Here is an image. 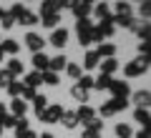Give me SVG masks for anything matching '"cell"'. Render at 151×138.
Listing matches in <instances>:
<instances>
[{
    "label": "cell",
    "mask_w": 151,
    "mask_h": 138,
    "mask_svg": "<svg viewBox=\"0 0 151 138\" xmlns=\"http://www.w3.org/2000/svg\"><path fill=\"white\" fill-rule=\"evenodd\" d=\"M126 106H129V103L121 101V98H111V101H106L101 108H98V113H101V118H111V116H116L119 111H124Z\"/></svg>",
    "instance_id": "obj_1"
},
{
    "label": "cell",
    "mask_w": 151,
    "mask_h": 138,
    "mask_svg": "<svg viewBox=\"0 0 151 138\" xmlns=\"http://www.w3.org/2000/svg\"><path fill=\"white\" fill-rule=\"evenodd\" d=\"M146 68H149V55H141V58L131 60V63L126 65V68H124V73L129 75V78H136V75L146 73Z\"/></svg>",
    "instance_id": "obj_2"
},
{
    "label": "cell",
    "mask_w": 151,
    "mask_h": 138,
    "mask_svg": "<svg viewBox=\"0 0 151 138\" xmlns=\"http://www.w3.org/2000/svg\"><path fill=\"white\" fill-rule=\"evenodd\" d=\"M76 28H78V40H81V45H88L93 40V23L88 18H83V20H78Z\"/></svg>",
    "instance_id": "obj_3"
},
{
    "label": "cell",
    "mask_w": 151,
    "mask_h": 138,
    "mask_svg": "<svg viewBox=\"0 0 151 138\" xmlns=\"http://www.w3.org/2000/svg\"><path fill=\"white\" fill-rule=\"evenodd\" d=\"M113 23L111 20H101L98 25H93V40L96 43H103V38H108V35H113Z\"/></svg>",
    "instance_id": "obj_4"
},
{
    "label": "cell",
    "mask_w": 151,
    "mask_h": 138,
    "mask_svg": "<svg viewBox=\"0 0 151 138\" xmlns=\"http://www.w3.org/2000/svg\"><path fill=\"white\" fill-rule=\"evenodd\" d=\"M63 111H65L63 106H48L38 118H40V121H45V123H58L60 116H63Z\"/></svg>",
    "instance_id": "obj_5"
},
{
    "label": "cell",
    "mask_w": 151,
    "mask_h": 138,
    "mask_svg": "<svg viewBox=\"0 0 151 138\" xmlns=\"http://www.w3.org/2000/svg\"><path fill=\"white\" fill-rule=\"evenodd\" d=\"M108 90L113 93V98H121V101H126V98H129V93H131V88H129V83H126V80H111Z\"/></svg>",
    "instance_id": "obj_6"
},
{
    "label": "cell",
    "mask_w": 151,
    "mask_h": 138,
    "mask_svg": "<svg viewBox=\"0 0 151 138\" xmlns=\"http://www.w3.org/2000/svg\"><path fill=\"white\" fill-rule=\"evenodd\" d=\"M25 45L33 50V53H40V50L45 48V40L38 35V33H28V35H25Z\"/></svg>",
    "instance_id": "obj_7"
},
{
    "label": "cell",
    "mask_w": 151,
    "mask_h": 138,
    "mask_svg": "<svg viewBox=\"0 0 151 138\" xmlns=\"http://www.w3.org/2000/svg\"><path fill=\"white\" fill-rule=\"evenodd\" d=\"M25 111H28V103L23 98H13L10 103V116L13 118H25Z\"/></svg>",
    "instance_id": "obj_8"
},
{
    "label": "cell",
    "mask_w": 151,
    "mask_h": 138,
    "mask_svg": "<svg viewBox=\"0 0 151 138\" xmlns=\"http://www.w3.org/2000/svg\"><path fill=\"white\" fill-rule=\"evenodd\" d=\"M65 43H68V30H65V28H55L53 35H50V45H55V48H63Z\"/></svg>",
    "instance_id": "obj_9"
},
{
    "label": "cell",
    "mask_w": 151,
    "mask_h": 138,
    "mask_svg": "<svg viewBox=\"0 0 151 138\" xmlns=\"http://www.w3.org/2000/svg\"><path fill=\"white\" fill-rule=\"evenodd\" d=\"M116 68H119V60H116V58H106V60H103L101 65H98L101 75H108V78H111L113 73H116Z\"/></svg>",
    "instance_id": "obj_10"
},
{
    "label": "cell",
    "mask_w": 151,
    "mask_h": 138,
    "mask_svg": "<svg viewBox=\"0 0 151 138\" xmlns=\"http://www.w3.org/2000/svg\"><path fill=\"white\" fill-rule=\"evenodd\" d=\"M48 63H50V58L45 53H33V65L38 68V73H45L48 70Z\"/></svg>",
    "instance_id": "obj_11"
},
{
    "label": "cell",
    "mask_w": 151,
    "mask_h": 138,
    "mask_svg": "<svg viewBox=\"0 0 151 138\" xmlns=\"http://www.w3.org/2000/svg\"><path fill=\"white\" fill-rule=\"evenodd\" d=\"M73 13H76V18H78V20H83V18H88V13L93 10V5L91 3H73Z\"/></svg>",
    "instance_id": "obj_12"
},
{
    "label": "cell",
    "mask_w": 151,
    "mask_h": 138,
    "mask_svg": "<svg viewBox=\"0 0 151 138\" xmlns=\"http://www.w3.org/2000/svg\"><path fill=\"white\" fill-rule=\"evenodd\" d=\"M76 118H78V121H83V123L88 126V123H91L93 118H96V113H93V108H88V106H81L78 111H76Z\"/></svg>",
    "instance_id": "obj_13"
},
{
    "label": "cell",
    "mask_w": 151,
    "mask_h": 138,
    "mask_svg": "<svg viewBox=\"0 0 151 138\" xmlns=\"http://www.w3.org/2000/svg\"><path fill=\"white\" fill-rule=\"evenodd\" d=\"M93 13H96L101 20H111V5H106V3H98V5H93Z\"/></svg>",
    "instance_id": "obj_14"
},
{
    "label": "cell",
    "mask_w": 151,
    "mask_h": 138,
    "mask_svg": "<svg viewBox=\"0 0 151 138\" xmlns=\"http://www.w3.org/2000/svg\"><path fill=\"white\" fill-rule=\"evenodd\" d=\"M134 103H136V108H146L151 103L149 90H139V93H134Z\"/></svg>",
    "instance_id": "obj_15"
},
{
    "label": "cell",
    "mask_w": 151,
    "mask_h": 138,
    "mask_svg": "<svg viewBox=\"0 0 151 138\" xmlns=\"http://www.w3.org/2000/svg\"><path fill=\"white\" fill-rule=\"evenodd\" d=\"M60 123H63V128H76L78 126V118H76L73 111H63V116H60Z\"/></svg>",
    "instance_id": "obj_16"
},
{
    "label": "cell",
    "mask_w": 151,
    "mask_h": 138,
    "mask_svg": "<svg viewBox=\"0 0 151 138\" xmlns=\"http://www.w3.org/2000/svg\"><path fill=\"white\" fill-rule=\"evenodd\" d=\"M33 108H35V116H40V113L48 108V98L40 96V93H35V98H33Z\"/></svg>",
    "instance_id": "obj_17"
},
{
    "label": "cell",
    "mask_w": 151,
    "mask_h": 138,
    "mask_svg": "<svg viewBox=\"0 0 151 138\" xmlns=\"http://www.w3.org/2000/svg\"><path fill=\"white\" fill-rule=\"evenodd\" d=\"M65 65H68V60H65L63 55H55V58H50V63H48V70H53V73H58V70H63Z\"/></svg>",
    "instance_id": "obj_18"
},
{
    "label": "cell",
    "mask_w": 151,
    "mask_h": 138,
    "mask_svg": "<svg viewBox=\"0 0 151 138\" xmlns=\"http://www.w3.org/2000/svg\"><path fill=\"white\" fill-rule=\"evenodd\" d=\"M96 53H98V58H103V55H106V58H113V53H116V45H113V43H101Z\"/></svg>",
    "instance_id": "obj_19"
},
{
    "label": "cell",
    "mask_w": 151,
    "mask_h": 138,
    "mask_svg": "<svg viewBox=\"0 0 151 138\" xmlns=\"http://www.w3.org/2000/svg\"><path fill=\"white\" fill-rule=\"evenodd\" d=\"M0 48H3V53L15 55L18 50H20V43H18V40H3V43H0Z\"/></svg>",
    "instance_id": "obj_20"
},
{
    "label": "cell",
    "mask_w": 151,
    "mask_h": 138,
    "mask_svg": "<svg viewBox=\"0 0 151 138\" xmlns=\"http://www.w3.org/2000/svg\"><path fill=\"white\" fill-rule=\"evenodd\" d=\"M134 118H136V123H141L144 128H149V111H146V108H136Z\"/></svg>",
    "instance_id": "obj_21"
},
{
    "label": "cell",
    "mask_w": 151,
    "mask_h": 138,
    "mask_svg": "<svg viewBox=\"0 0 151 138\" xmlns=\"http://www.w3.org/2000/svg\"><path fill=\"white\" fill-rule=\"evenodd\" d=\"M134 30H136V35L146 43V38H149V23H136L134 20Z\"/></svg>",
    "instance_id": "obj_22"
},
{
    "label": "cell",
    "mask_w": 151,
    "mask_h": 138,
    "mask_svg": "<svg viewBox=\"0 0 151 138\" xmlns=\"http://www.w3.org/2000/svg\"><path fill=\"white\" fill-rule=\"evenodd\" d=\"M40 83H43V80H40V73L35 70V73H28L25 75V83H23V85H28V88L35 90V85H40Z\"/></svg>",
    "instance_id": "obj_23"
},
{
    "label": "cell",
    "mask_w": 151,
    "mask_h": 138,
    "mask_svg": "<svg viewBox=\"0 0 151 138\" xmlns=\"http://www.w3.org/2000/svg\"><path fill=\"white\" fill-rule=\"evenodd\" d=\"M18 23H20V25H28V28H30V25H35V23H38V18L33 15L30 10H25L20 18H18Z\"/></svg>",
    "instance_id": "obj_24"
},
{
    "label": "cell",
    "mask_w": 151,
    "mask_h": 138,
    "mask_svg": "<svg viewBox=\"0 0 151 138\" xmlns=\"http://www.w3.org/2000/svg\"><path fill=\"white\" fill-rule=\"evenodd\" d=\"M40 18H43V25L45 28H55V25H58V20H60L58 13H45V15H40Z\"/></svg>",
    "instance_id": "obj_25"
},
{
    "label": "cell",
    "mask_w": 151,
    "mask_h": 138,
    "mask_svg": "<svg viewBox=\"0 0 151 138\" xmlns=\"http://www.w3.org/2000/svg\"><path fill=\"white\" fill-rule=\"evenodd\" d=\"M40 80L43 83H48V85H58V73H53V70H45V73H40Z\"/></svg>",
    "instance_id": "obj_26"
},
{
    "label": "cell",
    "mask_w": 151,
    "mask_h": 138,
    "mask_svg": "<svg viewBox=\"0 0 151 138\" xmlns=\"http://www.w3.org/2000/svg\"><path fill=\"white\" fill-rule=\"evenodd\" d=\"M116 136H119V138H131L134 131H131L129 123H119V126H116Z\"/></svg>",
    "instance_id": "obj_27"
},
{
    "label": "cell",
    "mask_w": 151,
    "mask_h": 138,
    "mask_svg": "<svg viewBox=\"0 0 151 138\" xmlns=\"http://www.w3.org/2000/svg\"><path fill=\"white\" fill-rule=\"evenodd\" d=\"M70 96H73L76 101L86 103V101H88V90H83V88H78V85H73V88H70Z\"/></svg>",
    "instance_id": "obj_28"
},
{
    "label": "cell",
    "mask_w": 151,
    "mask_h": 138,
    "mask_svg": "<svg viewBox=\"0 0 151 138\" xmlns=\"http://www.w3.org/2000/svg\"><path fill=\"white\" fill-rule=\"evenodd\" d=\"M65 73H68L70 78H76V80H78V78L83 75V68H81V65H76V63H68V65H65Z\"/></svg>",
    "instance_id": "obj_29"
},
{
    "label": "cell",
    "mask_w": 151,
    "mask_h": 138,
    "mask_svg": "<svg viewBox=\"0 0 151 138\" xmlns=\"http://www.w3.org/2000/svg\"><path fill=\"white\" fill-rule=\"evenodd\" d=\"M23 88H25L23 83H18V80H13V83L8 85V93H10L13 98H20V96H23Z\"/></svg>",
    "instance_id": "obj_30"
},
{
    "label": "cell",
    "mask_w": 151,
    "mask_h": 138,
    "mask_svg": "<svg viewBox=\"0 0 151 138\" xmlns=\"http://www.w3.org/2000/svg\"><path fill=\"white\" fill-rule=\"evenodd\" d=\"M111 23H116V25H126V28H134V18H131V15H116V18H111Z\"/></svg>",
    "instance_id": "obj_31"
},
{
    "label": "cell",
    "mask_w": 151,
    "mask_h": 138,
    "mask_svg": "<svg viewBox=\"0 0 151 138\" xmlns=\"http://www.w3.org/2000/svg\"><path fill=\"white\" fill-rule=\"evenodd\" d=\"M5 70L10 73V78H13V75H20V73H23V63H20V60H10Z\"/></svg>",
    "instance_id": "obj_32"
},
{
    "label": "cell",
    "mask_w": 151,
    "mask_h": 138,
    "mask_svg": "<svg viewBox=\"0 0 151 138\" xmlns=\"http://www.w3.org/2000/svg\"><path fill=\"white\" fill-rule=\"evenodd\" d=\"M58 8H63V3H43L40 5V15H45V13H58Z\"/></svg>",
    "instance_id": "obj_33"
},
{
    "label": "cell",
    "mask_w": 151,
    "mask_h": 138,
    "mask_svg": "<svg viewBox=\"0 0 151 138\" xmlns=\"http://www.w3.org/2000/svg\"><path fill=\"white\" fill-rule=\"evenodd\" d=\"M25 131H28V118H15V136L20 138Z\"/></svg>",
    "instance_id": "obj_34"
},
{
    "label": "cell",
    "mask_w": 151,
    "mask_h": 138,
    "mask_svg": "<svg viewBox=\"0 0 151 138\" xmlns=\"http://www.w3.org/2000/svg\"><path fill=\"white\" fill-rule=\"evenodd\" d=\"M98 53L96 50H91V53H86V68H98Z\"/></svg>",
    "instance_id": "obj_35"
},
{
    "label": "cell",
    "mask_w": 151,
    "mask_h": 138,
    "mask_svg": "<svg viewBox=\"0 0 151 138\" xmlns=\"http://www.w3.org/2000/svg\"><path fill=\"white\" fill-rule=\"evenodd\" d=\"M108 85H111V78H108V75H98V78L93 80V88H98V90L108 88Z\"/></svg>",
    "instance_id": "obj_36"
},
{
    "label": "cell",
    "mask_w": 151,
    "mask_h": 138,
    "mask_svg": "<svg viewBox=\"0 0 151 138\" xmlns=\"http://www.w3.org/2000/svg\"><path fill=\"white\" fill-rule=\"evenodd\" d=\"M76 85H78V88H83V90H88V88H93V78H88V75H81Z\"/></svg>",
    "instance_id": "obj_37"
},
{
    "label": "cell",
    "mask_w": 151,
    "mask_h": 138,
    "mask_svg": "<svg viewBox=\"0 0 151 138\" xmlns=\"http://www.w3.org/2000/svg\"><path fill=\"white\" fill-rule=\"evenodd\" d=\"M0 126H3V131H5V128H10V126H15V118H13L10 113H5V116L0 118Z\"/></svg>",
    "instance_id": "obj_38"
},
{
    "label": "cell",
    "mask_w": 151,
    "mask_h": 138,
    "mask_svg": "<svg viewBox=\"0 0 151 138\" xmlns=\"http://www.w3.org/2000/svg\"><path fill=\"white\" fill-rule=\"evenodd\" d=\"M0 25H3V28H13V25H15V18H13L10 13H5V15L0 18Z\"/></svg>",
    "instance_id": "obj_39"
},
{
    "label": "cell",
    "mask_w": 151,
    "mask_h": 138,
    "mask_svg": "<svg viewBox=\"0 0 151 138\" xmlns=\"http://www.w3.org/2000/svg\"><path fill=\"white\" fill-rule=\"evenodd\" d=\"M13 83V78H10V73H8V70H0V85H3V88H8V85Z\"/></svg>",
    "instance_id": "obj_40"
},
{
    "label": "cell",
    "mask_w": 151,
    "mask_h": 138,
    "mask_svg": "<svg viewBox=\"0 0 151 138\" xmlns=\"http://www.w3.org/2000/svg\"><path fill=\"white\" fill-rule=\"evenodd\" d=\"M116 10H119V15H131V5H129V3H119Z\"/></svg>",
    "instance_id": "obj_41"
},
{
    "label": "cell",
    "mask_w": 151,
    "mask_h": 138,
    "mask_svg": "<svg viewBox=\"0 0 151 138\" xmlns=\"http://www.w3.org/2000/svg\"><path fill=\"white\" fill-rule=\"evenodd\" d=\"M33 98H35V90L25 85V88H23V101H33Z\"/></svg>",
    "instance_id": "obj_42"
},
{
    "label": "cell",
    "mask_w": 151,
    "mask_h": 138,
    "mask_svg": "<svg viewBox=\"0 0 151 138\" xmlns=\"http://www.w3.org/2000/svg\"><path fill=\"white\" fill-rule=\"evenodd\" d=\"M139 13H141L144 18H149V13H151V3H141V5H139Z\"/></svg>",
    "instance_id": "obj_43"
},
{
    "label": "cell",
    "mask_w": 151,
    "mask_h": 138,
    "mask_svg": "<svg viewBox=\"0 0 151 138\" xmlns=\"http://www.w3.org/2000/svg\"><path fill=\"white\" fill-rule=\"evenodd\" d=\"M139 53H141V55L149 53V43H141V45H139Z\"/></svg>",
    "instance_id": "obj_44"
},
{
    "label": "cell",
    "mask_w": 151,
    "mask_h": 138,
    "mask_svg": "<svg viewBox=\"0 0 151 138\" xmlns=\"http://www.w3.org/2000/svg\"><path fill=\"white\" fill-rule=\"evenodd\" d=\"M136 138H149V131H146V128H144V131H139V133H136Z\"/></svg>",
    "instance_id": "obj_45"
},
{
    "label": "cell",
    "mask_w": 151,
    "mask_h": 138,
    "mask_svg": "<svg viewBox=\"0 0 151 138\" xmlns=\"http://www.w3.org/2000/svg\"><path fill=\"white\" fill-rule=\"evenodd\" d=\"M5 113H8V108H5V106H3V103H0V118L5 116Z\"/></svg>",
    "instance_id": "obj_46"
},
{
    "label": "cell",
    "mask_w": 151,
    "mask_h": 138,
    "mask_svg": "<svg viewBox=\"0 0 151 138\" xmlns=\"http://www.w3.org/2000/svg\"><path fill=\"white\" fill-rule=\"evenodd\" d=\"M40 138H55V136H53V133H43V136H40Z\"/></svg>",
    "instance_id": "obj_47"
},
{
    "label": "cell",
    "mask_w": 151,
    "mask_h": 138,
    "mask_svg": "<svg viewBox=\"0 0 151 138\" xmlns=\"http://www.w3.org/2000/svg\"><path fill=\"white\" fill-rule=\"evenodd\" d=\"M3 58H5V53H3V48H0V63H3Z\"/></svg>",
    "instance_id": "obj_48"
},
{
    "label": "cell",
    "mask_w": 151,
    "mask_h": 138,
    "mask_svg": "<svg viewBox=\"0 0 151 138\" xmlns=\"http://www.w3.org/2000/svg\"><path fill=\"white\" fill-rule=\"evenodd\" d=\"M3 15H5V10H3V8H0V18H3Z\"/></svg>",
    "instance_id": "obj_49"
},
{
    "label": "cell",
    "mask_w": 151,
    "mask_h": 138,
    "mask_svg": "<svg viewBox=\"0 0 151 138\" xmlns=\"http://www.w3.org/2000/svg\"><path fill=\"white\" fill-rule=\"evenodd\" d=\"M0 136H3V126H0Z\"/></svg>",
    "instance_id": "obj_50"
},
{
    "label": "cell",
    "mask_w": 151,
    "mask_h": 138,
    "mask_svg": "<svg viewBox=\"0 0 151 138\" xmlns=\"http://www.w3.org/2000/svg\"><path fill=\"white\" fill-rule=\"evenodd\" d=\"M88 138H98V136H88Z\"/></svg>",
    "instance_id": "obj_51"
}]
</instances>
